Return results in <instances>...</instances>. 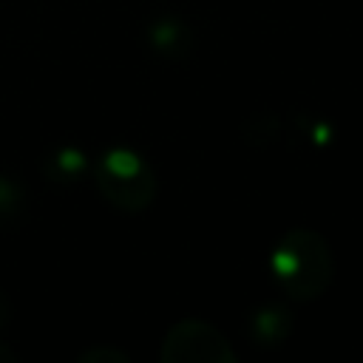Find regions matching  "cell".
Instances as JSON below:
<instances>
[{
	"mask_svg": "<svg viewBox=\"0 0 363 363\" xmlns=\"http://www.w3.org/2000/svg\"><path fill=\"white\" fill-rule=\"evenodd\" d=\"M269 272L289 298L315 301L332 284V250L320 233L309 227H295L278 238L269 255Z\"/></svg>",
	"mask_w": 363,
	"mask_h": 363,
	"instance_id": "obj_1",
	"label": "cell"
},
{
	"mask_svg": "<svg viewBox=\"0 0 363 363\" xmlns=\"http://www.w3.org/2000/svg\"><path fill=\"white\" fill-rule=\"evenodd\" d=\"M96 187L108 204L139 213L156 199V176L150 164L130 147H111L96 162Z\"/></svg>",
	"mask_w": 363,
	"mask_h": 363,
	"instance_id": "obj_2",
	"label": "cell"
},
{
	"mask_svg": "<svg viewBox=\"0 0 363 363\" xmlns=\"http://www.w3.org/2000/svg\"><path fill=\"white\" fill-rule=\"evenodd\" d=\"M159 357L164 363H233L235 349L210 320L182 318L167 329Z\"/></svg>",
	"mask_w": 363,
	"mask_h": 363,
	"instance_id": "obj_3",
	"label": "cell"
},
{
	"mask_svg": "<svg viewBox=\"0 0 363 363\" xmlns=\"http://www.w3.org/2000/svg\"><path fill=\"white\" fill-rule=\"evenodd\" d=\"M289 329H292L289 312L278 309V306H264L250 318V337L258 346H275V343L286 340Z\"/></svg>",
	"mask_w": 363,
	"mask_h": 363,
	"instance_id": "obj_4",
	"label": "cell"
},
{
	"mask_svg": "<svg viewBox=\"0 0 363 363\" xmlns=\"http://www.w3.org/2000/svg\"><path fill=\"white\" fill-rule=\"evenodd\" d=\"M147 40H150V48L176 60V57H184L190 51V31L184 23L173 20V17H164V20H156L147 31Z\"/></svg>",
	"mask_w": 363,
	"mask_h": 363,
	"instance_id": "obj_5",
	"label": "cell"
},
{
	"mask_svg": "<svg viewBox=\"0 0 363 363\" xmlns=\"http://www.w3.org/2000/svg\"><path fill=\"white\" fill-rule=\"evenodd\" d=\"M82 170H85V156H82L79 150H74V147H62V150H57V153L51 156V170H48V176H51L54 182H71V179L82 176Z\"/></svg>",
	"mask_w": 363,
	"mask_h": 363,
	"instance_id": "obj_6",
	"label": "cell"
},
{
	"mask_svg": "<svg viewBox=\"0 0 363 363\" xmlns=\"http://www.w3.org/2000/svg\"><path fill=\"white\" fill-rule=\"evenodd\" d=\"M23 204V193L14 182L0 179V216H11L14 210H20Z\"/></svg>",
	"mask_w": 363,
	"mask_h": 363,
	"instance_id": "obj_7",
	"label": "cell"
},
{
	"mask_svg": "<svg viewBox=\"0 0 363 363\" xmlns=\"http://www.w3.org/2000/svg\"><path fill=\"white\" fill-rule=\"evenodd\" d=\"M79 360L85 363H128V354L125 352H116V349H88L79 354Z\"/></svg>",
	"mask_w": 363,
	"mask_h": 363,
	"instance_id": "obj_8",
	"label": "cell"
}]
</instances>
